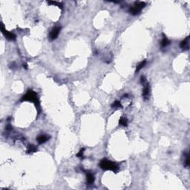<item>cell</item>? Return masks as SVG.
<instances>
[{"label": "cell", "instance_id": "cell-11", "mask_svg": "<svg viewBox=\"0 0 190 190\" xmlns=\"http://www.w3.org/2000/svg\"><path fill=\"white\" fill-rule=\"evenodd\" d=\"M146 59H145V60H143V61L137 65V68H136V73L139 72L140 70H141V69L146 65Z\"/></svg>", "mask_w": 190, "mask_h": 190}, {"label": "cell", "instance_id": "cell-1", "mask_svg": "<svg viewBox=\"0 0 190 190\" xmlns=\"http://www.w3.org/2000/svg\"><path fill=\"white\" fill-rule=\"evenodd\" d=\"M99 167L103 170H110L115 173L117 172L119 167L118 165L112 161H110L108 159H103L99 164Z\"/></svg>", "mask_w": 190, "mask_h": 190}, {"label": "cell", "instance_id": "cell-12", "mask_svg": "<svg viewBox=\"0 0 190 190\" xmlns=\"http://www.w3.org/2000/svg\"><path fill=\"white\" fill-rule=\"evenodd\" d=\"M169 43H170V41L169 40V39L165 36H163V39H162V41H161V46L162 47H166L167 45H169Z\"/></svg>", "mask_w": 190, "mask_h": 190}, {"label": "cell", "instance_id": "cell-6", "mask_svg": "<svg viewBox=\"0 0 190 190\" xmlns=\"http://www.w3.org/2000/svg\"><path fill=\"white\" fill-rule=\"evenodd\" d=\"M50 138H51V137H50L49 135L41 134V135H39V136L37 137L36 141H37V142H38L39 144H41V143H44L47 142Z\"/></svg>", "mask_w": 190, "mask_h": 190}, {"label": "cell", "instance_id": "cell-15", "mask_svg": "<svg viewBox=\"0 0 190 190\" xmlns=\"http://www.w3.org/2000/svg\"><path fill=\"white\" fill-rule=\"evenodd\" d=\"M85 149V148H82L80 150H79V152L77 154L76 156H77V157H79V158H82V159H83V158L84 157H83V153H84Z\"/></svg>", "mask_w": 190, "mask_h": 190}, {"label": "cell", "instance_id": "cell-3", "mask_svg": "<svg viewBox=\"0 0 190 190\" xmlns=\"http://www.w3.org/2000/svg\"><path fill=\"white\" fill-rule=\"evenodd\" d=\"M146 6V3L144 2H135L134 3V5L131 7L129 9V13L135 16V15H137L140 14L141 10L145 7Z\"/></svg>", "mask_w": 190, "mask_h": 190}, {"label": "cell", "instance_id": "cell-7", "mask_svg": "<svg viewBox=\"0 0 190 190\" xmlns=\"http://www.w3.org/2000/svg\"><path fill=\"white\" fill-rule=\"evenodd\" d=\"M149 96V85L147 83L145 85L143 88V97L144 99H148Z\"/></svg>", "mask_w": 190, "mask_h": 190}, {"label": "cell", "instance_id": "cell-17", "mask_svg": "<svg viewBox=\"0 0 190 190\" xmlns=\"http://www.w3.org/2000/svg\"><path fill=\"white\" fill-rule=\"evenodd\" d=\"M189 165V157L188 154H186V159H185V167H188Z\"/></svg>", "mask_w": 190, "mask_h": 190}, {"label": "cell", "instance_id": "cell-14", "mask_svg": "<svg viewBox=\"0 0 190 190\" xmlns=\"http://www.w3.org/2000/svg\"><path fill=\"white\" fill-rule=\"evenodd\" d=\"M48 3L51 4V5H56V6H58L59 7H60V8H63V5L62 3H60V2H55V1H48Z\"/></svg>", "mask_w": 190, "mask_h": 190}, {"label": "cell", "instance_id": "cell-4", "mask_svg": "<svg viewBox=\"0 0 190 190\" xmlns=\"http://www.w3.org/2000/svg\"><path fill=\"white\" fill-rule=\"evenodd\" d=\"M1 31L2 32V34H4L5 37L6 39H7L8 40H15L16 39V35L11 32H9L7 31H6V29L5 28V26L3 25V23H1Z\"/></svg>", "mask_w": 190, "mask_h": 190}, {"label": "cell", "instance_id": "cell-5", "mask_svg": "<svg viewBox=\"0 0 190 190\" xmlns=\"http://www.w3.org/2000/svg\"><path fill=\"white\" fill-rule=\"evenodd\" d=\"M60 30H61V27H55L52 30H51V31L50 32L49 34V38L51 40H54V39H56L59 34V32H60Z\"/></svg>", "mask_w": 190, "mask_h": 190}, {"label": "cell", "instance_id": "cell-8", "mask_svg": "<svg viewBox=\"0 0 190 190\" xmlns=\"http://www.w3.org/2000/svg\"><path fill=\"white\" fill-rule=\"evenodd\" d=\"M86 181L88 185L92 184L94 182V176L90 172L86 173Z\"/></svg>", "mask_w": 190, "mask_h": 190}, {"label": "cell", "instance_id": "cell-18", "mask_svg": "<svg viewBox=\"0 0 190 190\" xmlns=\"http://www.w3.org/2000/svg\"><path fill=\"white\" fill-rule=\"evenodd\" d=\"M141 82L142 84L146 83V78H145V77H143V76L141 77Z\"/></svg>", "mask_w": 190, "mask_h": 190}, {"label": "cell", "instance_id": "cell-19", "mask_svg": "<svg viewBox=\"0 0 190 190\" xmlns=\"http://www.w3.org/2000/svg\"><path fill=\"white\" fill-rule=\"evenodd\" d=\"M23 67H24V68H25V69H27V68H28V66H27V64H24V65H23Z\"/></svg>", "mask_w": 190, "mask_h": 190}, {"label": "cell", "instance_id": "cell-10", "mask_svg": "<svg viewBox=\"0 0 190 190\" xmlns=\"http://www.w3.org/2000/svg\"><path fill=\"white\" fill-rule=\"evenodd\" d=\"M37 151V148L36 146H35L33 144H30L28 147V151L27 152L28 154H32V153H34L35 152Z\"/></svg>", "mask_w": 190, "mask_h": 190}, {"label": "cell", "instance_id": "cell-9", "mask_svg": "<svg viewBox=\"0 0 190 190\" xmlns=\"http://www.w3.org/2000/svg\"><path fill=\"white\" fill-rule=\"evenodd\" d=\"M189 36L186 37L185 39L181 42V48L183 50H188L189 49Z\"/></svg>", "mask_w": 190, "mask_h": 190}, {"label": "cell", "instance_id": "cell-16", "mask_svg": "<svg viewBox=\"0 0 190 190\" xmlns=\"http://www.w3.org/2000/svg\"><path fill=\"white\" fill-rule=\"evenodd\" d=\"M112 108H122V105L120 103V102L118 101V100H116L113 104H112Z\"/></svg>", "mask_w": 190, "mask_h": 190}, {"label": "cell", "instance_id": "cell-13", "mask_svg": "<svg viewBox=\"0 0 190 190\" xmlns=\"http://www.w3.org/2000/svg\"><path fill=\"white\" fill-rule=\"evenodd\" d=\"M119 123L120 124L121 126H128V121H127V119H126V118H125V117H121L120 119Z\"/></svg>", "mask_w": 190, "mask_h": 190}, {"label": "cell", "instance_id": "cell-2", "mask_svg": "<svg viewBox=\"0 0 190 190\" xmlns=\"http://www.w3.org/2000/svg\"><path fill=\"white\" fill-rule=\"evenodd\" d=\"M23 101H28V102H31L35 104V106H38L39 105V99L37 97V94L36 92H34L32 90H28L27 93L22 97L21 99V102Z\"/></svg>", "mask_w": 190, "mask_h": 190}]
</instances>
